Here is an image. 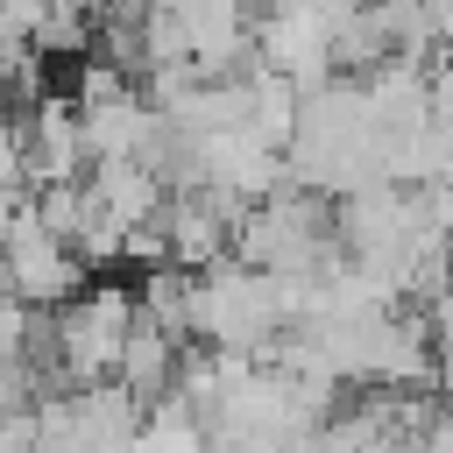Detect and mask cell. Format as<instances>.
Masks as SVG:
<instances>
[{"mask_svg":"<svg viewBox=\"0 0 453 453\" xmlns=\"http://www.w3.org/2000/svg\"><path fill=\"white\" fill-rule=\"evenodd\" d=\"M78 276H85L78 248H64L57 234H42L35 205H21V212H14V234H7V248H0V290H7L14 304H64Z\"/></svg>","mask_w":453,"mask_h":453,"instance_id":"obj_1","label":"cell"},{"mask_svg":"<svg viewBox=\"0 0 453 453\" xmlns=\"http://www.w3.org/2000/svg\"><path fill=\"white\" fill-rule=\"evenodd\" d=\"M78 163H85V120H78V106L42 99L35 120L21 127V170L35 177V191H50V184H78Z\"/></svg>","mask_w":453,"mask_h":453,"instance_id":"obj_3","label":"cell"},{"mask_svg":"<svg viewBox=\"0 0 453 453\" xmlns=\"http://www.w3.org/2000/svg\"><path fill=\"white\" fill-rule=\"evenodd\" d=\"M163 368H170L163 326H156V319H134V326H127V347H120V382H127V389H156Z\"/></svg>","mask_w":453,"mask_h":453,"instance_id":"obj_4","label":"cell"},{"mask_svg":"<svg viewBox=\"0 0 453 453\" xmlns=\"http://www.w3.org/2000/svg\"><path fill=\"white\" fill-rule=\"evenodd\" d=\"M120 347H127V297L120 290H92L57 311V361L71 382H99L106 368H120Z\"/></svg>","mask_w":453,"mask_h":453,"instance_id":"obj_2","label":"cell"}]
</instances>
